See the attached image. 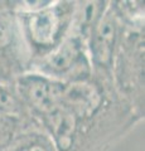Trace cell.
I'll list each match as a JSON object with an SVG mask.
<instances>
[{"instance_id":"7","label":"cell","mask_w":145,"mask_h":151,"mask_svg":"<svg viewBox=\"0 0 145 151\" xmlns=\"http://www.w3.org/2000/svg\"><path fill=\"white\" fill-rule=\"evenodd\" d=\"M10 73H9V68L8 64L5 62V57L3 53H0V84H5L9 81Z\"/></svg>"},{"instance_id":"4","label":"cell","mask_w":145,"mask_h":151,"mask_svg":"<svg viewBox=\"0 0 145 151\" xmlns=\"http://www.w3.org/2000/svg\"><path fill=\"white\" fill-rule=\"evenodd\" d=\"M118 37V24L110 8L97 22L90 33L91 54L99 65H109L112 58V50Z\"/></svg>"},{"instance_id":"5","label":"cell","mask_w":145,"mask_h":151,"mask_svg":"<svg viewBox=\"0 0 145 151\" xmlns=\"http://www.w3.org/2000/svg\"><path fill=\"white\" fill-rule=\"evenodd\" d=\"M18 127L17 117L8 116L0 113V151H4L9 147L15 136Z\"/></svg>"},{"instance_id":"6","label":"cell","mask_w":145,"mask_h":151,"mask_svg":"<svg viewBox=\"0 0 145 151\" xmlns=\"http://www.w3.org/2000/svg\"><path fill=\"white\" fill-rule=\"evenodd\" d=\"M14 42V28L6 14L0 13V53L4 54Z\"/></svg>"},{"instance_id":"2","label":"cell","mask_w":145,"mask_h":151,"mask_svg":"<svg viewBox=\"0 0 145 151\" xmlns=\"http://www.w3.org/2000/svg\"><path fill=\"white\" fill-rule=\"evenodd\" d=\"M18 93L22 102L39 112L52 113L64 94L63 84L45 76H24L18 79Z\"/></svg>"},{"instance_id":"1","label":"cell","mask_w":145,"mask_h":151,"mask_svg":"<svg viewBox=\"0 0 145 151\" xmlns=\"http://www.w3.org/2000/svg\"><path fill=\"white\" fill-rule=\"evenodd\" d=\"M73 9L74 6L67 5V3H58L57 5L19 14L23 33L30 47L43 53L54 49L69 27Z\"/></svg>"},{"instance_id":"3","label":"cell","mask_w":145,"mask_h":151,"mask_svg":"<svg viewBox=\"0 0 145 151\" xmlns=\"http://www.w3.org/2000/svg\"><path fill=\"white\" fill-rule=\"evenodd\" d=\"M83 55L81 43L77 38H67L44 57L39 69L48 78L72 77L85 65Z\"/></svg>"},{"instance_id":"8","label":"cell","mask_w":145,"mask_h":151,"mask_svg":"<svg viewBox=\"0 0 145 151\" xmlns=\"http://www.w3.org/2000/svg\"><path fill=\"white\" fill-rule=\"evenodd\" d=\"M27 151H48V149H47L43 144L32 142L29 145H27Z\"/></svg>"},{"instance_id":"9","label":"cell","mask_w":145,"mask_h":151,"mask_svg":"<svg viewBox=\"0 0 145 151\" xmlns=\"http://www.w3.org/2000/svg\"><path fill=\"white\" fill-rule=\"evenodd\" d=\"M12 151H27V146H20V147H17Z\"/></svg>"}]
</instances>
